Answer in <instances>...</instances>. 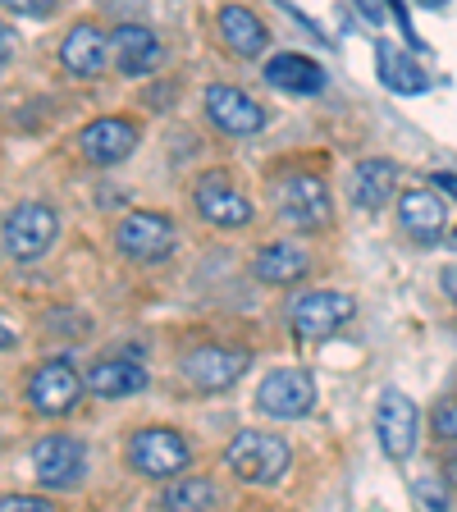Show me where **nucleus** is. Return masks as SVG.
<instances>
[{
    "label": "nucleus",
    "instance_id": "1",
    "mask_svg": "<svg viewBox=\"0 0 457 512\" xmlns=\"http://www.w3.org/2000/svg\"><path fill=\"white\" fill-rule=\"evenodd\" d=\"M288 462H293V448L275 430L247 426L224 444V467L234 471L238 480H247V485H275V480H284Z\"/></svg>",
    "mask_w": 457,
    "mask_h": 512
},
{
    "label": "nucleus",
    "instance_id": "2",
    "mask_svg": "<svg viewBox=\"0 0 457 512\" xmlns=\"http://www.w3.org/2000/svg\"><path fill=\"white\" fill-rule=\"evenodd\" d=\"M55 238H60V215L46 202H19L0 224V243L10 261H37L51 252Z\"/></svg>",
    "mask_w": 457,
    "mask_h": 512
},
{
    "label": "nucleus",
    "instance_id": "3",
    "mask_svg": "<svg viewBox=\"0 0 457 512\" xmlns=\"http://www.w3.org/2000/svg\"><path fill=\"white\" fill-rule=\"evenodd\" d=\"M270 197H275V211L288 229H307L311 234V229H330V220H334L330 188L320 179H311V174H288V179H279L275 188H270Z\"/></svg>",
    "mask_w": 457,
    "mask_h": 512
},
{
    "label": "nucleus",
    "instance_id": "4",
    "mask_svg": "<svg viewBox=\"0 0 457 512\" xmlns=\"http://www.w3.org/2000/svg\"><path fill=\"white\" fill-rule=\"evenodd\" d=\"M174 243H179V229H174L170 215H160V211H128V215H119V224H115L119 256L138 261V266L165 261V256L174 252Z\"/></svg>",
    "mask_w": 457,
    "mask_h": 512
},
{
    "label": "nucleus",
    "instance_id": "5",
    "mask_svg": "<svg viewBox=\"0 0 457 512\" xmlns=\"http://www.w3.org/2000/svg\"><path fill=\"white\" fill-rule=\"evenodd\" d=\"M124 453H128V467L138 471V476H151V480H170L192 462V444L179 435V430H165V426L133 430Z\"/></svg>",
    "mask_w": 457,
    "mask_h": 512
},
{
    "label": "nucleus",
    "instance_id": "6",
    "mask_svg": "<svg viewBox=\"0 0 457 512\" xmlns=\"http://www.w3.org/2000/svg\"><path fill=\"white\" fill-rule=\"evenodd\" d=\"M192 206H197V215H202L206 224L224 229V234L247 229L256 215V206L247 202V192H238V183L224 170H206L202 179L192 183Z\"/></svg>",
    "mask_w": 457,
    "mask_h": 512
},
{
    "label": "nucleus",
    "instance_id": "7",
    "mask_svg": "<svg viewBox=\"0 0 457 512\" xmlns=\"http://www.w3.org/2000/svg\"><path fill=\"white\" fill-rule=\"evenodd\" d=\"M352 316H357V302L339 288H311V293H298L288 307V325L298 339H330Z\"/></svg>",
    "mask_w": 457,
    "mask_h": 512
},
{
    "label": "nucleus",
    "instance_id": "8",
    "mask_svg": "<svg viewBox=\"0 0 457 512\" xmlns=\"http://www.w3.org/2000/svg\"><path fill=\"white\" fill-rule=\"evenodd\" d=\"M252 366V352L247 348H224V343H202V348L183 352V380L192 389H202V394H220V389H234L238 380L247 375Z\"/></svg>",
    "mask_w": 457,
    "mask_h": 512
},
{
    "label": "nucleus",
    "instance_id": "9",
    "mask_svg": "<svg viewBox=\"0 0 457 512\" xmlns=\"http://www.w3.org/2000/svg\"><path fill=\"white\" fill-rule=\"evenodd\" d=\"M316 407V380L302 366H279L256 384V412L275 416V421H302Z\"/></svg>",
    "mask_w": 457,
    "mask_h": 512
},
{
    "label": "nucleus",
    "instance_id": "10",
    "mask_svg": "<svg viewBox=\"0 0 457 512\" xmlns=\"http://www.w3.org/2000/svg\"><path fill=\"white\" fill-rule=\"evenodd\" d=\"M138 138H142L138 119L101 115V119L78 128V151H83L87 165H101V170H106V165H119V160L133 156V151H138Z\"/></svg>",
    "mask_w": 457,
    "mask_h": 512
},
{
    "label": "nucleus",
    "instance_id": "11",
    "mask_svg": "<svg viewBox=\"0 0 457 512\" xmlns=\"http://www.w3.org/2000/svg\"><path fill=\"white\" fill-rule=\"evenodd\" d=\"M32 471L46 490H74L87 476V448L74 435H46L32 444Z\"/></svg>",
    "mask_w": 457,
    "mask_h": 512
},
{
    "label": "nucleus",
    "instance_id": "12",
    "mask_svg": "<svg viewBox=\"0 0 457 512\" xmlns=\"http://www.w3.org/2000/svg\"><path fill=\"white\" fill-rule=\"evenodd\" d=\"M206 119H211L220 133H229V138H252V133H261V128L270 124L266 106H261L256 96H247L243 87H229V83L206 87Z\"/></svg>",
    "mask_w": 457,
    "mask_h": 512
},
{
    "label": "nucleus",
    "instance_id": "13",
    "mask_svg": "<svg viewBox=\"0 0 457 512\" xmlns=\"http://www.w3.org/2000/svg\"><path fill=\"white\" fill-rule=\"evenodd\" d=\"M416 430H421V416H416V403L403 394V389H384L380 403H375V435H380L384 458H412L416 448Z\"/></svg>",
    "mask_w": 457,
    "mask_h": 512
},
{
    "label": "nucleus",
    "instance_id": "14",
    "mask_svg": "<svg viewBox=\"0 0 457 512\" xmlns=\"http://www.w3.org/2000/svg\"><path fill=\"white\" fill-rule=\"evenodd\" d=\"M83 389H87L83 375L69 362H42L28 375V403L42 416H69L78 407V398H83Z\"/></svg>",
    "mask_w": 457,
    "mask_h": 512
},
{
    "label": "nucleus",
    "instance_id": "15",
    "mask_svg": "<svg viewBox=\"0 0 457 512\" xmlns=\"http://www.w3.org/2000/svg\"><path fill=\"white\" fill-rule=\"evenodd\" d=\"M106 60H110V32L101 28V23L83 19V23H74V28L64 32L60 64H64V69H69L74 78H101Z\"/></svg>",
    "mask_w": 457,
    "mask_h": 512
},
{
    "label": "nucleus",
    "instance_id": "16",
    "mask_svg": "<svg viewBox=\"0 0 457 512\" xmlns=\"http://www.w3.org/2000/svg\"><path fill=\"white\" fill-rule=\"evenodd\" d=\"M110 51H115V69L124 78H142L151 69H160L165 60V46L147 23H124V28L110 32Z\"/></svg>",
    "mask_w": 457,
    "mask_h": 512
},
{
    "label": "nucleus",
    "instance_id": "17",
    "mask_svg": "<svg viewBox=\"0 0 457 512\" xmlns=\"http://www.w3.org/2000/svg\"><path fill=\"white\" fill-rule=\"evenodd\" d=\"M398 224L416 243H439L448 229V211L430 188H403L398 192Z\"/></svg>",
    "mask_w": 457,
    "mask_h": 512
},
{
    "label": "nucleus",
    "instance_id": "18",
    "mask_svg": "<svg viewBox=\"0 0 457 512\" xmlns=\"http://www.w3.org/2000/svg\"><path fill=\"white\" fill-rule=\"evenodd\" d=\"M394 188H398L394 160H357V165H352V179H348L352 206H362V211H384V202L394 197Z\"/></svg>",
    "mask_w": 457,
    "mask_h": 512
},
{
    "label": "nucleus",
    "instance_id": "19",
    "mask_svg": "<svg viewBox=\"0 0 457 512\" xmlns=\"http://www.w3.org/2000/svg\"><path fill=\"white\" fill-rule=\"evenodd\" d=\"M151 375L142 371V362H128V357H101L92 362V371L83 375V384L92 389L96 398H128V394H142Z\"/></svg>",
    "mask_w": 457,
    "mask_h": 512
},
{
    "label": "nucleus",
    "instance_id": "20",
    "mask_svg": "<svg viewBox=\"0 0 457 512\" xmlns=\"http://www.w3.org/2000/svg\"><path fill=\"white\" fill-rule=\"evenodd\" d=\"M307 270H311V252L298 243H266L252 256V275L261 279V284H275V288L298 284Z\"/></svg>",
    "mask_w": 457,
    "mask_h": 512
},
{
    "label": "nucleus",
    "instance_id": "21",
    "mask_svg": "<svg viewBox=\"0 0 457 512\" xmlns=\"http://www.w3.org/2000/svg\"><path fill=\"white\" fill-rule=\"evenodd\" d=\"M266 83L279 92H298V96H316L325 87V69H320L311 55L298 51H279L266 60Z\"/></svg>",
    "mask_w": 457,
    "mask_h": 512
},
{
    "label": "nucleus",
    "instance_id": "22",
    "mask_svg": "<svg viewBox=\"0 0 457 512\" xmlns=\"http://www.w3.org/2000/svg\"><path fill=\"white\" fill-rule=\"evenodd\" d=\"M220 37H224V46H229L238 60L261 55V51H266V42H270L266 23L256 19L247 5H224V10H220Z\"/></svg>",
    "mask_w": 457,
    "mask_h": 512
},
{
    "label": "nucleus",
    "instance_id": "23",
    "mask_svg": "<svg viewBox=\"0 0 457 512\" xmlns=\"http://www.w3.org/2000/svg\"><path fill=\"white\" fill-rule=\"evenodd\" d=\"M220 490H215V480L206 476H183V480H170L165 494H160V508L165 512H215L220 508Z\"/></svg>",
    "mask_w": 457,
    "mask_h": 512
},
{
    "label": "nucleus",
    "instance_id": "24",
    "mask_svg": "<svg viewBox=\"0 0 457 512\" xmlns=\"http://www.w3.org/2000/svg\"><path fill=\"white\" fill-rule=\"evenodd\" d=\"M380 78L394 87V92H403V96L426 92V74H421V64L407 60V55L394 51L389 42H380Z\"/></svg>",
    "mask_w": 457,
    "mask_h": 512
},
{
    "label": "nucleus",
    "instance_id": "25",
    "mask_svg": "<svg viewBox=\"0 0 457 512\" xmlns=\"http://www.w3.org/2000/svg\"><path fill=\"white\" fill-rule=\"evenodd\" d=\"M0 512H55V503L42 499V494H5Z\"/></svg>",
    "mask_w": 457,
    "mask_h": 512
},
{
    "label": "nucleus",
    "instance_id": "26",
    "mask_svg": "<svg viewBox=\"0 0 457 512\" xmlns=\"http://www.w3.org/2000/svg\"><path fill=\"white\" fill-rule=\"evenodd\" d=\"M430 430H435L439 439H457V398H448V403L435 407V421H430Z\"/></svg>",
    "mask_w": 457,
    "mask_h": 512
},
{
    "label": "nucleus",
    "instance_id": "27",
    "mask_svg": "<svg viewBox=\"0 0 457 512\" xmlns=\"http://www.w3.org/2000/svg\"><path fill=\"white\" fill-rule=\"evenodd\" d=\"M416 499H426L435 512H444V490H435L430 480H421V485H416Z\"/></svg>",
    "mask_w": 457,
    "mask_h": 512
},
{
    "label": "nucleus",
    "instance_id": "28",
    "mask_svg": "<svg viewBox=\"0 0 457 512\" xmlns=\"http://www.w3.org/2000/svg\"><path fill=\"white\" fill-rule=\"evenodd\" d=\"M14 42H19V37H14V28H5V23H0V69L14 60Z\"/></svg>",
    "mask_w": 457,
    "mask_h": 512
},
{
    "label": "nucleus",
    "instance_id": "29",
    "mask_svg": "<svg viewBox=\"0 0 457 512\" xmlns=\"http://www.w3.org/2000/svg\"><path fill=\"white\" fill-rule=\"evenodd\" d=\"M439 288H444V298L457 307V261H453V266H444V275H439Z\"/></svg>",
    "mask_w": 457,
    "mask_h": 512
},
{
    "label": "nucleus",
    "instance_id": "30",
    "mask_svg": "<svg viewBox=\"0 0 457 512\" xmlns=\"http://www.w3.org/2000/svg\"><path fill=\"white\" fill-rule=\"evenodd\" d=\"M14 343H19V334H14V325L5 316H0V352H10Z\"/></svg>",
    "mask_w": 457,
    "mask_h": 512
},
{
    "label": "nucleus",
    "instance_id": "31",
    "mask_svg": "<svg viewBox=\"0 0 457 512\" xmlns=\"http://www.w3.org/2000/svg\"><path fill=\"white\" fill-rule=\"evenodd\" d=\"M14 14H51V5L46 0H23V5H10Z\"/></svg>",
    "mask_w": 457,
    "mask_h": 512
},
{
    "label": "nucleus",
    "instance_id": "32",
    "mask_svg": "<svg viewBox=\"0 0 457 512\" xmlns=\"http://www.w3.org/2000/svg\"><path fill=\"white\" fill-rule=\"evenodd\" d=\"M430 188H444L448 197H457V174H435V179H430Z\"/></svg>",
    "mask_w": 457,
    "mask_h": 512
},
{
    "label": "nucleus",
    "instance_id": "33",
    "mask_svg": "<svg viewBox=\"0 0 457 512\" xmlns=\"http://www.w3.org/2000/svg\"><path fill=\"white\" fill-rule=\"evenodd\" d=\"M448 480H453V485H457V453H453V458H448Z\"/></svg>",
    "mask_w": 457,
    "mask_h": 512
}]
</instances>
